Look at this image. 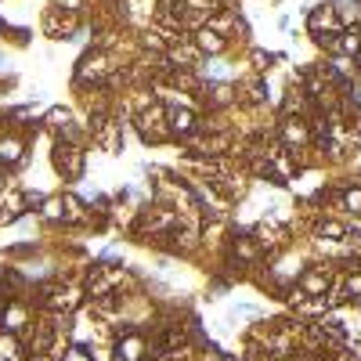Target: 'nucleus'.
<instances>
[{"label": "nucleus", "mask_w": 361, "mask_h": 361, "mask_svg": "<svg viewBox=\"0 0 361 361\" xmlns=\"http://www.w3.org/2000/svg\"><path fill=\"white\" fill-rule=\"evenodd\" d=\"M54 170L66 181H80L83 170H87V156H83V148L73 145V141H58L54 145Z\"/></svg>", "instance_id": "nucleus-1"}, {"label": "nucleus", "mask_w": 361, "mask_h": 361, "mask_svg": "<svg viewBox=\"0 0 361 361\" xmlns=\"http://www.w3.org/2000/svg\"><path fill=\"white\" fill-rule=\"evenodd\" d=\"M307 29L318 36V40H325V36H336V33H344V18H339V8L336 4H318L311 8L307 15Z\"/></svg>", "instance_id": "nucleus-2"}, {"label": "nucleus", "mask_w": 361, "mask_h": 361, "mask_svg": "<svg viewBox=\"0 0 361 361\" xmlns=\"http://www.w3.org/2000/svg\"><path fill=\"white\" fill-rule=\"evenodd\" d=\"M138 131H141V138L145 141H166L170 134V119H166V105H152V109H145L141 116H138Z\"/></svg>", "instance_id": "nucleus-3"}, {"label": "nucleus", "mask_w": 361, "mask_h": 361, "mask_svg": "<svg viewBox=\"0 0 361 361\" xmlns=\"http://www.w3.org/2000/svg\"><path fill=\"white\" fill-rule=\"evenodd\" d=\"M40 307L51 311V314H69L80 307V289L73 286H47L44 293H40Z\"/></svg>", "instance_id": "nucleus-4"}, {"label": "nucleus", "mask_w": 361, "mask_h": 361, "mask_svg": "<svg viewBox=\"0 0 361 361\" xmlns=\"http://www.w3.org/2000/svg\"><path fill=\"white\" fill-rule=\"evenodd\" d=\"M279 138H282V145L289 148V152H293V148L300 152V148H307L314 141V131H311V123L304 116H286L279 123Z\"/></svg>", "instance_id": "nucleus-5"}, {"label": "nucleus", "mask_w": 361, "mask_h": 361, "mask_svg": "<svg viewBox=\"0 0 361 361\" xmlns=\"http://www.w3.org/2000/svg\"><path fill=\"white\" fill-rule=\"evenodd\" d=\"M29 325V307L18 300V296H8V304L0 307V329L4 332H22Z\"/></svg>", "instance_id": "nucleus-6"}, {"label": "nucleus", "mask_w": 361, "mask_h": 361, "mask_svg": "<svg viewBox=\"0 0 361 361\" xmlns=\"http://www.w3.org/2000/svg\"><path fill=\"white\" fill-rule=\"evenodd\" d=\"M329 286H332V279H329L325 267H307V271L296 274V289H300L304 296H325Z\"/></svg>", "instance_id": "nucleus-7"}, {"label": "nucleus", "mask_w": 361, "mask_h": 361, "mask_svg": "<svg viewBox=\"0 0 361 361\" xmlns=\"http://www.w3.org/2000/svg\"><path fill=\"white\" fill-rule=\"evenodd\" d=\"M148 354V339L134 329V332H126L119 336V344H116V361H145Z\"/></svg>", "instance_id": "nucleus-8"}, {"label": "nucleus", "mask_w": 361, "mask_h": 361, "mask_svg": "<svg viewBox=\"0 0 361 361\" xmlns=\"http://www.w3.org/2000/svg\"><path fill=\"white\" fill-rule=\"evenodd\" d=\"M109 69H112V66H109V58H105L101 51H94V54H87V58L80 61L76 80H80V83H91V80L98 83V80H105V76H109Z\"/></svg>", "instance_id": "nucleus-9"}, {"label": "nucleus", "mask_w": 361, "mask_h": 361, "mask_svg": "<svg viewBox=\"0 0 361 361\" xmlns=\"http://www.w3.org/2000/svg\"><path fill=\"white\" fill-rule=\"evenodd\" d=\"M166 119H170V131L181 134V138H192L196 134V123H199V116L188 109V105H184V109H166Z\"/></svg>", "instance_id": "nucleus-10"}, {"label": "nucleus", "mask_w": 361, "mask_h": 361, "mask_svg": "<svg viewBox=\"0 0 361 361\" xmlns=\"http://www.w3.org/2000/svg\"><path fill=\"white\" fill-rule=\"evenodd\" d=\"M192 44H196V51L199 54H221L224 47H228V40L217 33V29H209V26H202L196 36H192Z\"/></svg>", "instance_id": "nucleus-11"}, {"label": "nucleus", "mask_w": 361, "mask_h": 361, "mask_svg": "<svg viewBox=\"0 0 361 361\" xmlns=\"http://www.w3.org/2000/svg\"><path fill=\"white\" fill-rule=\"evenodd\" d=\"M98 145L105 148V152H123V123H101L98 131H94Z\"/></svg>", "instance_id": "nucleus-12"}, {"label": "nucleus", "mask_w": 361, "mask_h": 361, "mask_svg": "<svg viewBox=\"0 0 361 361\" xmlns=\"http://www.w3.org/2000/svg\"><path fill=\"white\" fill-rule=\"evenodd\" d=\"M26 159V148L18 138H0V170H15Z\"/></svg>", "instance_id": "nucleus-13"}, {"label": "nucleus", "mask_w": 361, "mask_h": 361, "mask_svg": "<svg viewBox=\"0 0 361 361\" xmlns=\"http://www.w3.org/2000/svg\"><path fill=\"white\" fill-rule=\"evenodd\" d=\"M73 22H76V15H66L61 8H54V11L44 18V33L54 36V40H66V33L73 29Z\"/></svg>", "instance_id": "nucleus-14"}, {"label": "nucleus", "mask_w": 361, "mask_h": 361, "mask_svg": "<svg viewBox=\"0 0 361 361\" xmlns=\"http://www.w3.org/2000/svg\"><path fill=\"white\" fill-rule=\"evenodd\" d=\"M318 239H325V242H347L351 239V228L344 224V221H332V217H325V221H318Z\"/></svg>", "instance_id": "nucleus-15"}, {"label": "nucleus", "mask_w": 361, "mask_h": 361, "mask_svg": "<svg viewBox=\"0 0 361 361\" xmlns=\"http://www.w3.org/2000/svg\"><path fill=\"white\" fill-rule=\"evenodd\" d=\"M336 54L344 58H358L361 54V29H344L336 36Z\"/></svg>", "instance_id": "nucleus-16"}, {"label": "nucleus", "mask_w": 361, "mask_h": 361, "mask_svg": "<svg viewBox=\"0 0 361 361\" xmlns=\"http://www.w3.org/2000/svg\"><path fill=\"white\" fill-rule=\"evenodd\" d=\"M0 361H26L22 344H18L15 332H0Z\"/></svg>", "instance_id": "nucleus-17"}, {"label": "nucleus", "mask_w": 361, "mask_h": 361, "mask_svg": "<svg viewBox=\"0 0 361 361\" xmlns=\"http://www.w3.org/2000/svg\"><path fill=\"white\" fill-rule=\"evenodd\" d=\"M339 206H344L347 214L361 217V184H347V188H339Z\"/></svg>", "instance_id": "nucleus-18"}, {"label": "nucleus", "mask_w": 361, "mask_h": 361, "mask_svg": "<svg viewBox=\"0 0 361 361\" xmlns=\"http://www.w3.org/2000/svg\"><path fill=\"white\" fill-rule=\"evenodd\" d=\"M260 318H264L260 307H253V304H235V307L228 311V325H231V322H260Z\"/></svg>", "instance_id": "nucleus-19"}, {"label": "nucleus", "mask_w": 361, "mask_h": 361, "mask_svg": "<svg viewBox=\"0 0 361 361\" xmlns=\"http://www.w3.org/2000/svg\"><path fill=\"white\" fill-rule=\"evenodd\" d=\"M235 257H239V260H246V264H253V260L260 257V253H257V246H253L249 239H239V242H235Z\"/></svg>", "instance_id": "nucleus-20"}, {"label": "nucleus", "mask_w": 361, "mask_h": 361, "mask_svg": "<svg viewBox=\"0 0 361 361\" xmlns=\"http://www.w3.org/2000/svg\"><path fill=\"white\" fill-rule=\"evenodd\" d=\"M344 289H347V296H361V267H354V271L347 274Z\"/></svg>", "instance_id": "nucleus-21"}, {"label": "nucleus", "mask_w": 361, "mask_h": 361, "mask_svg": "<svg viewBox=\"0 0 361 361\" xmlns=\"http://www.w3.org/2000/svg\"><path fill=\"white\" fill-rule=\"evenodd\" d=\"M347 91H351L347 98L354 101V109H361V73H358V76H354L351 83H347Z\"/></svg>", "instance_id": "nucleus-22"}, {"label": "nucleus", "mask_w": 361, "mask_h": 361, "mask_svg": "<svg viewBox=\"0 0 361 361\" xmlns=\"http://www.w3.org/2000/svg\"><path fill=\"white\" fill-rule=\"evenodd\" d=\"M44 217L47 221H61V199H47L44 202Z\"/></svg>", "instance_id": "nucleus-23"}, {"label": "nucleus", "mask_w": 361, "mask_h": 361, "mask_svg": "<svg viewBox=\"0 0 361 361\" xmlns=\"http://www.w3.org/2000/svg\"><path fill=\"white\" fill-rule=\"evenodd\" d=\"M267 98V83L264 80H253V87H249V101H264Z\"/></svg>", "instance_id": "nucleus-24"}, {"label": "nucleus", "mask_w": 361, "mask_h": 361, "mask_svg": "<svg viewBox=\"0 0 361 361\" xmlns=\"http://www.w3.org/2000/svg\"><path fill=\"white\" fill-rule=\"evenodd\" d=\"M253 61H257V69L264 73V69H267V61H271V54H264V51H253Z\"/></svg>", "instance_id": "nucleus-25"}, {"label": "nucleus", "mask_w": 361, "mask_h": 361, "mask_svg": "<svg viewBox=\"0 0 361 361\" xmlns=\"http://www.w3.org/2000/svg\"><path fill=\"white\" fill-rule=\"evenodd\" d=\"M0 69H4V54H0Z\"/></svg>", "instance_id": "nucleus-26"}, {"label": "nucleus", "mask_w": 361, "mask_h": 361, "mask_svg": "<svg viewBox=\"0 0 361 361\" xmlns=\"http://www.w3.org/2000/svg\"><path fill=\"white\" fill-rule=\"evenodd\" d=\"M279 361H293V358H279Z\"/></svg>", "instance_id": "nucleus-27"}, {"label": "nucleus", "mask_w": 361, "mask_h": 361, "mask_svg": "<svg viewBox=\"0 0 361 361\" xmlns=\"http://www.w3.org/2000/svg\"><path fill=\"white\" fill-rule=\"evenodd\" d=\"M358 8H361V0H358Z\"/></svg>", "instance_id": "nucleus-28"}]
</instances>
